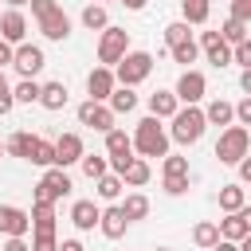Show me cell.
Wrapping results in <instances>:
<instances>
[{"instance_id": "d6a6232c", "label": "cell", "mask_w": 251, "mask_h": 251, "mask_svg": "<svg viewBox=\"0 0 251 251\" xmlns=\"http://www.w3.org/2000/svg\"><path fill=\"white\" fill-rule=\"evenodd\" d=\"M122 188H126V180H122L118 173L98 176V196H102V200H118V196H122Z\"/></svg>"}, {"instance_id": "277c9868", "label": "cell", "mask_w": 251, "mask_h": 251, "mask_svg": "<svg viewBox=\"0 0 251 251\" xmlns=\"http://www.w3.org/2000/svg\"><path fill=\"white\" fill-rule=\"evenodd\" d=\"M126 55H129V31L126 27H106L102 39H98V63L114 71Z\"/></svg>"}, {"instance_id": "94428289", "label": "cell", "mask_w": 251, "mask_h": 251, "mask_svg": "<svg viewBox=\"0 0 251 251\" xmlns=\"http://www.w3.org/2000/svg\"><path fill=\"white\" fill-rule=\"evenodd\" d=\"M0 212H4V208H0Z\"/></svg>"}, {"instance_id": "ee69618b", "label": "cell", "mask_w": 251, "mask_h": 251, "mask_svg": "<svg viewBox=\"0 0 251 251\" xmlns=\"http://www.w3.org/2000/svg\"><path fill=\"white\" fill-rule=\"evenodd\" d=\"M235 118H239V126H251V98H243L235 106Z\"/></svg>"}, {"instance_id": "9f6ffc18", "label": "cell", "mask_w": 251, "mask_h": 251, "mask_svg": "<svg viewBox=\"0 0 251 251\" xmlns=\"http://www.w3.org/2000/svg\"><path fill=\"white\" fill-rule=\"evenodd\" d=\"M239 251H251V235H247V239H243V243H239Z\"/></svg>"}, {"instance_id": "f35d334b", "label": "cell", "mask_w": 251, "mask_h": 251, "mask_svg": "<svg viewBox=\"0 0 251 251\" xmlns=\"http://www.w3.org/2000/svg\"><path fill=\"white\" fill-rule=\"evenodd\" d=\"M31 251H59L55 231H35V235H31Z\"/></svg>"}, {"instance_id": "7c38bea8", "label": "cell", "mask_w": 251, "mask_h": 251, "mask_svg": "<svg viewBox=\"0 0 251 251\" xmlns=\"http://www.w3.org/2000/svg\"><path fill=\"white\" fill-rule=\"evenodd\" d=\"M0 231H4L8 239H24V235L31 231V216H27L24 208H12V204H8V208L0 212Z\"/></svg>"}, {"instance_id": "d6986e66", "label": "cell", "mask_w": 251, "mask_h": 251, "mask_svg": "<svg viewBox=\"0 0 251 251\" xmlns=\"http://www.w3.org/2000/svg\"><path fill=\"white\" fill-rule=\"evenodd\" d=\"M251 235V227L243 224V216L239 212H231V216H224L220 220V239H231V243H243Z\"/></svg>"}, {"instance_id": "11a10c76", "label": "cell", "mask_w": 251, "mask_h": 251, "mask_svg": "<svg viewBox=\"0 0 251 251\" xmlns=\"http://www.w3.org/2000/svg\"><path fill=\"white\" fill-rule=\"evenodd\" d=\"M0 94H12V86H8V78H4V71H0Z\"/></svg>"}, {"instance_id": "83f0119b", "label": "cell", "mask_w": 251, "mask_h": 251, "mask_svg": "<svg viewBox=\"0 0 251 251\" xmlns=\"http://www.w3.org/2000/svg\"><path fill=\"white\" fill-rule=\"evenodd\" d=\"M192 243H196V247H216V243H220V224H212V220L196 224V227H192Z\"/></svg>"}, {"instance_id": "8992f818", "label": "cell", "mask_w": 251, "mask_h": 251, "mask_svg": "<svg viewBox=\"0 0 251 251\" xmlns=\"http://www.w3.org/2000/svg\"><path fill=\"white\" fill-rule=\"evenodd\" d=\"M71 176H67V169H47L43 173V180L35 184V200H43V204H55V200H63V196H71Z\"/></svg>"}, {"instance_id": "6f0895ef", "label": "cell", "mask_w": 251, "mask_h": 251, "mask_svg": "<svg viewBox=\"0 0 251 251\" xmlns=\"http://www.w3.org/2000/svg\"><path fill=\"white\" fill-rule=\"evenodd\" d=\"M8 4H12V8H24V4H31V0H8Z\"/></svg>"}, {"instance_id": "bcb514c9", "label": "cell", "mask_w": 251, "mask_h": 251, "mask_svg": "<svg viewBox=\"0 0 251 251\" xmlns=\"http://www.w3.org/2000/svg\"><path fill=\"white\" fill-rule=\"evenodd\" d=\"M239 180H243V184H251V153L239 161Z\"/></svg>"}, {"instance_id": "c3c4849f", "label": "cell", "mask_w": 251, "mask_h": 251, "mask_svg": "<svg viewBox=\"0 0 251 251\" xmlns=\"http://www.w3.org/2000/svg\"><path fill=\"white\" fill-rule=\"evenodd\" d=\"M4 251H31L24 239H4Z\"/></svg>"}, {"instance_id": "7dc6e473", "label": "cell", "mask_w": 251, "mask_h": 251, "mask_svg": "<svg viewBox=\"0 0 251 251\" xmlns=\"http://www.w3.org/2000/svg\"><path fill=\"white\" fill-rule=\"evenodd\" d=\"M12 102H16V94H0V118L12 114Z\"/></svg>"}, {"instance_id": "74e56055", "label": "cell", "mask_w": 251, "mask_h": 251, "mask_svg": "<svg viewBox=\"0 0 251 251\" xmlns=\"http://www.w3.org/2000/svg\"><path fill=\"white\" fill-rule=\"evenodd\" d=\"M165 176H188V157L169 153V157H165Z\"/></svg>"}, {"instance_id": "ab89813d", "label": "cell", "mask_w": 251, "mask_h": 251, "mask_svg": "<svg viewBox=\"0 0 251 251\" xmlns=\"http://www.w3.org/2000/svg\"><path fill=\"white\" fill-rule=\"evenodd\" d=\"M231 63H239L243 71H251V39L239 43V47H231Z\"/></svg>"}, {"instance_id": "836d02e7", "label": "cell", "mask_w": 251, "mask_h": 251, "mask_svg": "<svg viewBox=\"0 0 251 251\" xmlns=\"http://www.w3.org/2000/svg\"><path fill=\"white\" fill-rule=\"evenodd\" d=\"M169 55H173V63H196V55H200V43L196 39H184V43H176V47H169Z\"/></svg>"}, {"instance_id": "1f68e13d", "label": "cell", "mask_w": 251, "mask_h": 251, "mask_svg": "<svg viewBox=\"0 0 251 251\" xmlns=\"http://www.w3.org/2000/svg\"><path fill=\"white\" fill-rule=\"evenodd\" d=\"M31 165H43V169H55V141L39 137L35 149H31Z\"/></svg>"}, {"instance_id": "b9f144b4", "label": "cell", "mask_w": 251, "mask_h": 251, "mask_svg": "<svg viewBox=\"0 0 251 251\" xmlns=\"http://www.w3.org/2000/svg\"><path fill=\"white\" fill-rule=\"evenodd\" d=\"M165 192H169V196L188 192V176H165Z\"/></svg>"}, {"instance_id": "6da1fadb", "label": "cell", "mask_w": 251, "mask_h": 251, "mask_svg": "<svg viewBox=\"0 0 251 251\" xmlns=\"http://www.w3.org/2000/svg\"><path fill=\"white\" fill-rule=\"evenodd\" d=\"M133 149L149 161V157H169V133L161 129V118H141L133 129Z\"/></svg>"}, {"instance_id": "d4e9b609", "label": "cell", "mask_w": 251, "mask_h": 251, "mask_svg": "<svg viewBox=\"0 0 251 251\" xmlns=\"http://www.w3.org/2000/svg\"><path fill=\"white\" fill-rule=\"evenodd\" d=\"M243 204H247V196H243V188H239V184H224V188H220V212H227V216H231V212H239Z\"/></svg>"}, {"instance_id": "44dd1931", "label": "cell", "mask_w": 251, "mask_h": 251, "mask_svg": "<svg viewBox=\"0 0 251 251\" xmlns=\"http://www.w3.org/2000/svg\"><path fill=\"white\" fill-rule=\"evenodd\" d=\"M204 118H208V126H231L235 106H231V102H224V98H212V102H208V110H204Z\"/></svg>"}, {"instance_id": "5bb4252c", "label": "cell", "mask_w": 251, "mask_h": 251, "mask_svg": "<svg viewBox=\"0 0 251 251\" xmlns=\"http://www.w3.org/2000/svg\"><path fill=\"white\" fill-rule=\"evenodd\" d=\"M71 224H75L78 231H90V227L102 224V208H98L94 200H75V208H71Z\"/></svg>"}, {"instance_id": "7402d4cb", "label": "cell", "mask_w": 251, "mask_h": 251, "mask_svg": "<svg viewBox=\"0 0 251 251\" xmlns=\"http://www.w3.org/2000/svg\"><path fill=\"white\" fill-rule=\"evenodd\" d=\"M35 141H39L35 133L20 129V133H12V137H8V145H4V149H8L12 157H24V161H31V149H35Z\"/></svg>"}, {"instance_id": "4fadbf2b", "label": "cell", "mask_w": 251, "mask_h": 251, "mask_svg": "<svg viewBox=\"0 0 251 251\" xmlns=\"http://www.w3.org/2000/svg\"><path fill=\"white\" fill-rule=\"evenodd\" d=\"M200 47H204V55H208L212 67H227V63H231V47L224 43L220 31H204V35H200Z\"/></svg>"}, {"instance_id": "30bf717a", "label": "cell", "mask_w": 251, "mask_h": 251, "mask_svg": "<svg viewBox=\"0 0 251 251\" xmlns=\"http://www.w3.org/2000/svg\"><path fill=\"white\" fill-rule=\"evenodd\" d=\"M86 90H90L94 102H110V94L118 90V75H114L110 67H94V71L86 75Z\"/></svg>"}, {"instance_id": "ba28073f", "label": "cell", "mask_w": 251, "mask_h": 251, "mask_svg": "<svg viewBox=\"0 0 251 251\" xmlns=\"http://www.w3.org/2000/svg\"><path fill=\"white\" fill-rule=\"evenodd\" d=\"M24 78H35L43 67H47V55H43V47H35V43H20L16 47V63H12Z\"/></svg>"}, {"instance_id": "8d00e7d4", "label": "cell", "mask_w": 251, "mask_h": 251, "mask_svg": "<svg viewBox=\"0 0 251 251\" xmlns=\"http://www.w3.org/2000/svg\"><path fill=\"white\" fill-rule=\"evenodd\" d=\"M184 39H192V31H188L184 20H176V24L165 27V43H169V47H176V43H184Z\"/></svg>"}, {"instance_id": "e575fe53", "label": "cell", "mask_w": 251, "mask_h": 251, "mask_svg": "<svg viewBox=\"0 0 251 251\" xmlns=\"http://www.w3.org/2000/svg\"><path fill=\"white\" fill-rule=\"evenodd\" d=\"M16 102H39V94H43V86L35 82V78H24V82H16Z\"/></svg>"}, {"instance_id": "d590c367", "label": "cell", "mask_w": 251, "mask_h": 251, "mask_svg": "<svg viewBox=\"0 0 251 251\" xmlns=\"http://www.w3.org/2000/svg\"><path fill=\"white\" fill-rule=\"evenodd\" d=\"M78 165H82V173H86L90 180H98V176H106V169H110V161H106V157H94V153H86V157H82Z\"/></svg>"}, {"instance_id": "f546056e", "label": "cell", "mask_w": 251, "mask_h": 251, "mask_svg": "<svg viewBox=\"0 0 251 251\" xmlns=\"http://www.w3.org/2000/svg\"><path fill=\"white\" fill-rule=\"evenodd\" d=\"M137 106V94H133V86H118L114 94H110V110L114 114H129Z\"/></svg>"}, {"instance_id": "484cf974", "label": "cell", "mask_w": 251, "mask_h": 251, "mask_svg": "<svg viewBox=\"0 0 251 251\" xmlns=\"http://www.w3.org/2000/svg\"><path fill=\"white\" fill-rule=\"evenodd\" d=\"M31 224H35V231H55V204L35 200L31 204Z\"/></svg>"}, {"instance_id": "52a82bcc", "label": "cell", "mask_w": 251, "mask_h": 251, "mask_svg": "<svg viewBox=\"0 0 251 251\" xmlns=\"http://www.w3.org/2000/svg\"><path fill=\"white\" fill-rule=\"evenodd\" d=\"M114 110L106 106V102H94V98H86L82 106H78V126H90V129H98V133H110L114 129Z\"/></svg>"}, {"instance_id": "4dcf8cb0", "label": "cell", "mask_w": 251, "mask_h": 251, "mask_svg": "<svg viewBox=\"0 0 251 251\" xmlns=\"http://www.w3.org/2000/svg\"><path fill=\"white\" fill-rule=\"evenodd\" d=\"M122 212H126V220L133 224V220H145L149 216V200L141 196V192H129L126 196V204H122Z\"/></svg>"}, {"instance_id": "5b68a950", "label": "cell", "mask_w": 251, "mask_h": 251, "mask_svg": "<svg viewBox=\"0 0 251 251\" xmlns=\"http://www.w3.org/2000/svg\"><path fill=\"white\" fill-rule=\"evenodd\" d=\"M149 71H153V55L149 51H129L122 63H118V82L122 86H137V82H145L149 78Z\"/></svg>"}, {"instance_id": "91938a15", "label": "cell", "mask_w": 251, "mask_h": 251, "mask_svg": "<svg viewBox=\"0 0 251 251\" xmlns=\"http://www.w3.org/2000/svg\"><path fill=\"white\" fill-rule=\"evenodd\" d=\"M0 153H4V145H0Z\"/></svg>"}, {"instance_id": "e0dca14e", "label": "cell", "mask_w": 251, "mask_h": 251, "mask_svg": "<svg viewBox=\"0 0 251 251\" xmlns=\"http://www.w3.org/2000/svg\"><path fill=\"white\" fill-rule=\"evenodd\" d=\"M176 110H180L176 90H157V94H149V114H153V118H176Z\"/></svg>"}, {"instance_id": "9a60e30c", "label": "cell", "mask_w": 251, "mask_h": 251, "mask_svg": "<svg viewBox=\"0 0 251 251\" xmlns=\"http://www.w3.org/2000/svg\"><path fill=\"white\" fill-rule=\"evenodd\" d=\"M0 35H4V43H24V35H27V20H24L20 8H12V12L0 16Z\"/></svg>"}, {"instance_id": "7a4b0ae2", "label": "cell", "mask_w": 251, "mask_h": 251, "mask_svg": "<svg viewBox=\"0 0 251 251\" xmlns=\"http://www.w3.org/2000/svg\"><path fill=\"white\" fill-rule=\"evenodd\" d=\"M204 126H208L204 110H200V106H184V110H176L169 137H173V141H180V145H196V141L204 137Z\"/></svg>"}, {"instance_id": "4316f807", "label": "cell", "mask_w": 251, "mask_h": 251, "mask_svg": "<svg viewBox=\"0 0 251 251\" xmlns=\"http://www.w3.org/2000/svg\"><path fill=\"white\" fill-rule=\"evenodd\" d=\"M220 35H224V43L227 47H239V43H247L251 35H247V24H239V20H224V27H220Z\"/></svg>"}, {"instance_id": "9c48e42d", "label": "cell", "mask_w": 251, "mask_h": 251, "mask_svg": "<svg viewBox=\"0 0 251 251\" xmlns=\"http://www.w3.org/2000/svg\"><path fill=\"white\" fill-rule=\"evenodd\" d=\"M204 94H208V78H204L200 71H192V67H188V71L176 78V98H180L184 106H196Z\"/></svg>"}, {"instance_id": "816d5d0a", "label": "cell", "mask_w": 251, "mask_h": 251, "mask_svg": "<svg viewBox=\"0 0 251 251\" xmlns=\"http://www.w3.org/2000/svg\"><path fill=\"white\" fill-rule=\"evenodd\" d=\"M239 86H243V94L251 98V71H243V75H239Z\"/></svg>"}, {"instance_id": "f5cc1de1", "label": "cell", "mask_w": 251, "mask_h": 251, "mask_svg": "<svg viewBox=\"0 0 251 251\" xmlns=\"http://www.w3.org/2000/svg\"><path fill=\"white\" fill-rule=\"evenodd\" d=\"M122 4H126L129 12H141V8H145V0H122Z\"/></svg>"}, {"instance_id": "cb8c5ba5", "label": "cell", "mask_w": 251, "mask_h": 251, "mask_svg": "<svg viewBox=\"0 0 251 251\" xmlns=\"http://www.w3.org/2000/svg\"><path fill=\"white\" fill-rule=\"evenodd\" d=\"M180 12H184V24H208L212 0H180Z\"/></svg>"}, {"instance_id": "f907efd6", "label": "cell", "mask_w": 251, "mask_h": 251, "mask_svg": "<svg viewBox=\"0 0 251 251\" xmlns=\"http://www.w3.org/2000/svg\"><path fill=\"white\" fill-rule=\"evenodd\" d=\"M212 251H239V243H231V239H220Z\"/></svg>"}, {"instance_id": "f6af8a7d", "label": "cell", "mask_w": 251, "mask_h": 251, "mask_svg": "<svg viewBox=\"0 0 251 251\" xmlns=\"http://www.w3.org/2000/svg\"><path fill=\"white\" fill-rule=\"evenodd\" d=\"M8 63H16V51H12V43H4V39H0V71H4Z\"/></svg>"}, {"instance_id": "db71d44e", "label": "cell", "mask_w": 251, "mask_h": 251, "mask_svg": "<svg viewBox=\"0 0 251 251\" xmlns=\"http://www.w3.org/2000/svg\"><path fill=\"white\" fill-rule=\"evenodd\" d=\"M239 216H243V224H247V227H251V208H247V204H243V208H239Z\"/></svg>"}, {"instance_id": "2e32d148", "label": "cell", "mask_w": 251, "mask_h": 251, "mask_svg": "<svg viewBox=\"0 0 251 251\" xmlns=\"http://www.w3.org/2000/svg\"><path fill=\"white\" fill-rule=\"evenodd\" d=\"M39 31H43L47 39H55V43H59V39H67V35H71V20H67V12H63V8L47 12V16L39 20Z\"/></svg>"}, {"instance_id": "681fc988", "label": "cell", "mask_w": 251, "mask_h": 251, "mask_svg": "<svg viewBox=\"0 0 251 251\" xmlns=\"http://www.w3.org/2000/svg\"><path fill=\"white\" fill-rule=\"evenodd\" d=\"M59 251H86V247H82L78 239H63V243H59Z\"/></svg>"}, {"instance_id": "680465c9", "label": "cell", "mask_w": 251, "mask_h": 251, "mask_svg": "<svg viewBox=\"0 0 251 251\" xmlns=\"http://www.w3.org/2000/svg\"><path fill=\"white\" fill-rule=\"evenodd\" d=\"M157 251H169V247H157Z\"/></svg>"}, {"instance_id": "7bdbcfd3", "label": "cell", "mask_w": 251, "mask_h": 251, "mask_svg": "<svg viewBox=\"0 0 251 251\" xmlns=\"http://www.w3.org/2000/svg\"><path fill=\"white\" fill-rule=\"evenodd\" d=\"M55 8H59L55 0H31V16H35V20H43V16H47V12H55Z\"/></svg>"}, {"instance_id": "ffe728a7", "label": "cell", "mask_w": 251, "mask_h": 251, "mask_svg": "<svg viewBox=\"0 0 251 251\" xmlns=\"http://www.w3.org/2000/svg\"><path fill=\"white\" fill-rule=\"evenodd\" d=\"M149 176H153V169H149V161H145V157H133V161L126 165V173H122V180H126L129 188H141V184H149Z\"/></svg>"}, {"instance_id": "60d3db41", "label": "cell", "mask_w": 251, "mask_h": 251, "mask_svg": "<svg viewBox=\"0 0 251 251\" xmlns=\"http://www.w3.org/2000/svg\"><path fill=\"white\" fill-rule=\"evenodd\" d=\"M231 20L251 24V0H231Z\"/></svg>"}, {"instance_id": "8fae6325", "label": "cell", "mask_w": 251, "mask_h": 251, "mask_svg": "<svg viewBox=\"0 0 251 251\" xmlns=\"http://www.w3.org/2000/svg\"><path fill=\"white\" fill-rule=\"evenodd\" d=\"M82 157H86V149H82V137H78V133H63V137H55V165H59V169L78 165Z\"/></svg>"}, {"instance_id": "f1b7e54d", "label": "cell", "mask_w": 251, "mask_h": 251, "mask_svg": "<svg viewBox=\"0 0 251 251\" xmlns=\"http://www.w3.org/2000/svg\"><path fill=\"white\" fill-rule=\"evenodd\" d=\"M82 27H90V31H106V27H110L106 8H102V4H86V8H82Z\"/></svg>"}, {"instance_id": "603a6c76", "label": "cell", "mask_w": 251, "mask_h": 251, "mask_svg": "<svg viewBox=\"0 0 251 251\" xmlns=\"http://www.w3.org/2000/svg\"><path fill=\"white\" fill-rule=\"evenodd\" d=\"M39 106H43V110H63V106H67V86H63V82H43Z\"/></svg>"}, {"instance_id": "ac0fdd59", "label": "cell", "mask_w": 251, "mask_h": 251, "mask_svg": "<svg viewBox=\"0 0 251 251\" xmlns=\"http://www.w3.org/2000/svg\"><path fill=\"white\" fill-rule=\"evenodd\" d=\"M126 224H129V220H126V212H122V204H114V208L102 212V224H98V227H102L106 239H122V235H126Z\"/></svg>"}, {"instance_id": "3957f363", "label": "cell", "mask_w": 251, "mask_h": 251, "mask_svg": "<svg viewBox=\"0 0 251 251\" xmlns=\"http://www.w3.org/2000/svg\"><path fill=\"white\" fill-rule=\"evenodd\" d=\"M247 153H251V133H247V126H227V129L220 133V141H216L220 165H239Z\"/></svg>"}]
</instances>
